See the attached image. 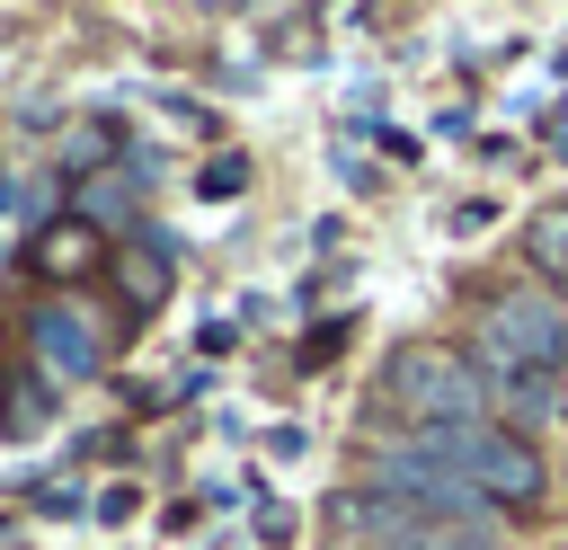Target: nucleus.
Instances as JSON below:
<instances>
[{
	"label": "nucleus",
	"mask_w": 568,
	"mask_h": 550,
	"mask_svg": "<svg viewBox=\"0 0 568 550\" xmlns=\"http://www.w3.org/2000/svg\"><path fill=\"white\" fill-rule=\"evenodd\" d=\"M382 399L417 426V435H444V426H470L488 417V381H479V355L444 346V337H408L382 355Z\"/></svg>",
	"instance_id": "nucleus-1"
},
{
	"label": "nucleus",
	"mask_w": 568,
	"mask_h": 550,
	"mask_svg": "<svg viewBox=\"0 0 568 550\" xmlns=\"http://www.w3.org/2000/svg\"><path fill=\"white\" fill-rule=\"evenodd\" d=\"M408 444H426L435 461H453L488 506H532V497L550 488L541 452H532L515 426H497V417H470V426H444V435H408Z\"/></svg>",
	"instance_id": "nucleus-2"
},
{
	"label": "nucleus",
	"mask_w": 568,
	"mask_h": 550,
	"mask_svg": "<svg viewBox=\"0 0 568 550\" xmlns=\"http://www.w3.org/2000/svg\"><path fill=\"white\" fill-rule=\"evenodd\" d=\"M479 355L559 381V364H568V302H550L541 284H497L479 302Z\"/></svg>",
	"instance_id": "nucleus-3"
},
{
	"label": "nucleus",
	"mask_w": 568,
	"mask_h": 550,
	"mask_svg": "<svg viewBox=\"0 0 568 550\" xmlns=\"http://www.w3.org/2000/svg\"><path fill=\"white\" fill-rule=\"evenodd\" d=\"M373 488L399 497L408 515L444 523V532H497V506H488L453 461H435L426 444H390V452H373Z\"/></svg>",
	"instance_id": "nucleus-4"
},
{
	"label": "nucleus",
	"mask_w": 568,
	"mask_h": 550,
	"mask_svg": "<svg viewBox=\"0 0 568 550\" xmlns=\"http://www.w3.org/2000/svg\"><path fill=\"white\" fill-rule=\"evenodd\" d=\"M27 346H36V364L62 373V381H89V373L106 364V337H98V319H89L80 302H36Z\"/></svg>",
	"instance_id": "nucleus-5"
},
{
	"label": "nucleus",
	"mask_w": 568,
	"mask_h": 550,
	"mask_svg": "<svg viewBox=\"0 0 568 550\" xmlns=\"http://www.w3.org/2000/svg\"><path fill=\"white\" fill-rule=\"evenodd\" d=\"M479 381H488V417H497V426H515L524 444L559 417V390H550L541 373H515V364H488V355H479Z\"/></svg>",
	"instance_id": "nucleus-6"
},
{
	"label": "nucleus",
	"mask_w": 568,
	"mask_h": 550,
	"mask_svg": "<svg viewBox=\"0 0 568 550\" xmlns=\"http://www.w3.org/2000/svg\"><path fill=\"white\" fill-rule=\"evenodd\" d=\"M106 275H115L124 310H160V302H169V284H178V257H169L160 240H124V248L106 257Z\"/></svg>",
	"instance_id": "nucleus-7"
},
{
	"label": "nucleus",
	"mask_w": 568,
	"mask_h": 550,
	"mask_svg": "<svg viewBox=\"0 0 568 550\" xmlns=\"http://www.w3.org/2000/svg\"><path fill=\"white\" fill-rule=\"evenodd\" d=\"M98 257H106V240H98V231H89L80 213H62V222H44V231H36V248H27V266H44L53 284H71V275H89Z\"/></svg>",
	"instance_id": "nucleus-8"
},
{
	"label": "nucleus",
	"mask_w": 568,
	"mask_h": 550,
	"mask_svg": "<svg viewBox=\"0 0 568 550\" xmlns=\"http://www.w3.org/2000/svg\"><path fill=\"white\" fill-rule=\"evenodd\" d=\"M524 257H532V275H559V284H568V195H559V204H532Z\"/></svg>",
	"instance_id": "nucleus-9"
},
{
	"label": "nucleus",
	"mask_w": 568,
	"mask_h": 550,
	"mask_svg": "<svg viewBox=\"0 0 568 550\" xmlns=\"http://www.w3.org/2000/svg\"><path fill=\"white\" fill-rule=\"evenodd\" d=\"M240 186H248V160H240V151H222V160L204 169V186H195V195H213V204H222V195H240Z\"/></svg>",
	"instance_id": "nucleus-10"
},
{
	"label": "nucleus",
	"mask_w": 568,
	"mask_h": 550,
	"mask_svg": "<svg viewBox=\"0 0 568 550\" xmlns=\"http://www.w3.org/2000/svg\"><path fill=\"white\" fill-rule=\"evenodd\" d=\"M9 399H18V408H9V426H18V435H27V426H44V417H53V399H44V381H18V390H9Z\"/></svg>",
	"instance_id": "nucleus-11"
}]
</instances>
